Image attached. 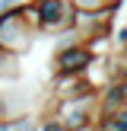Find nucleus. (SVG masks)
Here are the masks:
<instances>
[{
  "label": "nucleus",
  "instance_id": "obj_1",
  "mask_svg": "<svg viewBox=\"0 0 127 131\" xmlns=\"http://www.w3.org/2000/svg\"><path fill=\"white\" fill-rule=\"evenodd\" d=\"M95 61H99V54H95L83 38H76L73 29H67V32L57 35L54 58H51L54 74H89V70L95 67Z\"/></svg>",
  "mask_w": 127,
  "mask_h": 131
},
{
  "label": "nucleus",
  "instance_id": "obj_2",
  "mask_svg": "<svg viewBox=\"0 0 127 131\" xmlns=\"http://www.w3.org/2000/svg\"><path fill=\"white\" fill-rule=\"evenodd\" d=\"M95 96H99V86L76 96H60V99H54L51 115H57L70 131H89L95 128Z\"/></svg>",
  "mask_w": 127,
  "mask_h": 131
},
{
  "label": "nucleus",
  "instance_id": "obj_3",
  "mask_svg": "<svg viewBox=\"0 0 127 131\" xmlns=\"http://www.w3.org/2000/svg\"><path fill=\"white\" fill-rule=\"evenodd\" d=\"M35 35H38V29L22 16L19 3L10 6V10H0V48H6V51L22 58L25 51H32Z\"/></svg>",
  "mask_w": 127,
  "mask_h": 131
},
{
  "label": "nucleus",
  "instance_id": "obj_4",
  "mask_svg": "<svg viewBox=\"0 0 127 131\" xmlns=\"http://www.w3.org/2000/svg\"><path fill=\"white\" fill-rule=\"evenodd\" d=\"M32 6H35L38 32H44V35H60L73 23V3L70 0H32Z\"/></svg>",
  "mask_w": 127,
  "mask_h": 131
},
{
  "label": "nucleus",
  "instance_id": "obj_5",
  "mask_svg": "<svg viewBox=\"0 0 127 131\" xmlns=\"http://www.w3.org/2000/svg\"><path fill=\"white\" fill-rule=\"evenodd\" d=\"M38 125H41V118L35 112H16L0 118V131H38Z\"/></svg>",
  "mask_w": 127,
  "mask_h": 131
},
{
  "label": "nucleus",
  "instance_id": "obj_6",
  "mask_svg": "<svg viewBox=\"0 0 127 131\" xmlns=\"http://www.w3.org/2000/svg\"><path fill=\"white\" fill-rule=\"evenodd\" d=\"M95 128L102 131H127V106L108 115H95Z\"/></svg>",
  "mask_w": 127,
  "mask_h": 131
},
{
  "label": "nucleus",
  "instance_id": "obj_7",
  "mask_svg": "<svg viewBox=\"0 0 127 131\" xmlns=\"http://www.w3.org/2000/svg\"><path fill=\"white\" fill-rule=\"evenodd\" d=\"M10 80H19V54L0 48V83H10Z\"/></svg>",
  "mask_w": 127,
  "mask_h": 131
},
{
  "label": "nucleus",
  "instance_id": "obj_8",
  "mask_svg": "<svg viewBox=\"0 0 127 131\" xmlns=\"http://www.w3.org/2000/svg\"><path fill=\"white\" fill-rule=\"evenodd\" d=\"M70 3H73V10H105V6H111V0H70Z\"/></svg>",
  "mask_w": 127,
  "mask_h": 131
},
{
  "label": "nucleus",
  "instance_id": "obj_9",
  "mask_svg": "<svg viewBox=\"0 0 127 131\" xmlns=\"http://www.w3.org/2000/svg\"><path fill=\"white\" fill-rule=\"evenodd\" d=\"M38 131H70L67 125H64L57 115H48V118H41V125H38Z\"/></svg>",
  "mask_w": 127,
  "mask_h": 131
},
{
  "label": "nucleus",
  "instance_id": "obj_10",
  "mask_svg": "<svg viewBox=\"0 0 127 131\" xmlns=\"http://www.w3.org/2000/svg\"><path fill=\"white\" fill-rule=\"evenodd\" d=\"M111 42L118 45V51H121V48H127V26H121V29H111Z\"/></svg>",
  "mask_w": 127,
  "mask_h": 131
},
{
  "label": "nucleus",
  "instance_id": "obj_11",
  "mask_svg": "<svg viewBox=\"0 0 127 131\" xmlns=\"http://www.w3.org/2000/svg\"><path fill=\"white\" fill-rule=\"evenodd\" d=\"M19 0H0V10H10V6H16Z\"/></svg>",
  "mask_w": 127,
  "mask_h": 131
},
{
  "label": "nucleus",
  "instance_id": "obj_12",
  "mask_svg": "<svg viewBox=\"0 0 127 131\" xmlns=\"http://www.w3.org/2000/svg\"><path fill=\"white\" fill-rule=\"evenodd\" d=\"M121 90H124V99H127V80H124V83H121Z\"/></svg>",
  "mask_w": 127,
  "mask_h": 131
},
{
  "label": "nucleus",
  "instance_id": "obj_13",
  "mask_svg": "<svg viewBox=\"0 0 127 131\" xmlns=\"http://www.w3.org/2000/svg\"><path fill=\"white\" fill-rule=\"evenodd\" d=\"M121 51H124V54H127V48H121Z\"/></svg>",
  "mask_w": 127,
  "mask_h": 131
}]
</instances>
